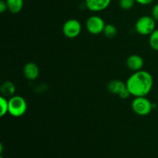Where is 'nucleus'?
I'll list each match as a JSON object with an SVG mask.
<instances>
[{
  "instance_id": "f257e3e1",
  "label": "nucleus",
  "mask_w": 158,
  "mask_h": 158,
  "mask_svg": "<svg viewBox=\"0 0 158 158\" xmlns=\"http://www.w3.org/2000/svg\"><path fill=\"white\" fill-rule=\"evenodd\" d=\"M126 84L131 96L134 97H146L152 89L154 79L149 72L141 69L130 76Z\"/></svg>"
},
{
  "instance_id": "f03ea898",
  "label": "nucleus",
  "mask_w": 158,
  "mask_h": 158,
  "mask_svg": "<svg viewBox=\"0 0 158 158\" xmlns=\"http://www.w3.org/2000/svg\"><path fill=\"white\" fill-rule=\"evenodd\" d=\"M27 110V103L21 96H12L9 99V114L12 117H20Z\"/></svg>"
},
{
  "instance_id": "7ed1b4c3",
  "label": "nucleus",
  "mask_w": 158,
  "mask_h": 158,
  "mask_svg": "<svg viewBox=\"0 0 158 158\" xmlns=\"http://www.w3.org/2000/svg\"><path fill=\"white\" fill-rule=\"evenodd\" d=\"M131 108L136 114L144 117L151 114L154 108V105L146 97H138L133 100Z\"/></svg>"
},
{
  "instance_id": "20e7f679",
  "label": "nucleus",
  "mask_w": 158,
  "mask_h": 158,
  "mask_svg": "<svg viewBox=\"0 0 158 158\" xmlns=\"http://www.w3.org/2000/svg\"><path fill=\"white\" fill-rule=\"evenodd\" d=\"M155 29L156 21L152 16L143 15L135 23V30L141 35H150Z\"/></svg>"
},
{
  "instance_id": "39448f33",
  "label": "nucleus",
  "mask_w": 158,
  "mask_h": 158,
  "mask_svg": "<svg viewBox=\"0 0 158 158\" xmlns=\"http://www.w3.org/2000/svg\"><path fill=\"white\" fill-rule=\"evenodd\" d=\"M63 33L66 38L74 39L79 36L82 31V25L79 20L70 19L66 20L63 26Z\"/></svg>"
},
{
  "instance_id": "423d86ee",
  "label": "nucleus",
  "mask_w": 158,
  "mask_h": 158,
  "mask_svg": "<svg viewBox=\"0 0 158 158\" xmlns=\"http://www.w3.org/2000/svg\"><path fill=\"white\" fill-rule=\"evenodd\" d=\"M107 89L110 94L119 96L121 99H127L131 96L126 83H123L121 80H113L110 81L107 84Z\"/></svg>"
},
{
  "instance_id": "0eeeda50",
  "label": "nucleus",
  "mask_w": 158,
  "mask_h": 158,
  "mask_svg": "<svg viewBox=\"0 0 158 158\" xmlns=\"http://www.w3.org/2000/svg\"><path fill=\"white\" fill-rule=\"evenodd\" d=\"M105 26V22L99 15H91L86 19V27L88 32L93 35H98L103 32Z\"/></svg>"
},
{
  "instance_id": "6e6552de",
  "label": "nucleus",
  "mask_w": 158,
  "mask_h": 158,
  "mask_svg": "<svg viewBox=\"0 0 158 158\" xmlns=\"http://www.w3.org/2000/svg\"><path fill=\"white\" fill-rule=\"evenodd\" d=\"M110 3L111 0H85L86 8L94 12L105 10Z\"/></svg>"
},
{
  "instance_id": "1a4fd4ad",
  "label": "nucleus",
  "mask_w": 158,
  "mask_h": 158,
  "mask_svg": "<svg viewBox=\"0 0 158 158\" xmlns=\"http://www.w3.org/2000/svg\"><path fill=\"white\" fill-rule=\"evenodd\" d=\"M126 64L128 69L134 72H137V71L141 70L144 64V61L140 56L133 54L127 59Z\"/></svg>"
},
{
  "instance_id": "9d476101",
  "label": "nucleus",
  "mask_w": 158,
  "mask_h": 158,
  "mask_svg": "<svg viewBox=\"0 0 158 158\" xmlns=\"http://www.w3.org/2000/svg\"><path fill=\"white\" fill-rule=\"evenodd\" d=\"M23 74L27 80H35L40 75L39 66L35 63H27L23 67Z\"/></svg>"
},
{
  "instance_id": "9b49d317",
  "label": "nucleus",
  "mask_w": 158,
  "mask_h": 158,
  "mask_svg": "<svg viewBox=\"0 0 158 158\" xmlns=\"http://www.w3.org/2000/svg\"><path fill=\"white\" fill-rule=\"evenodd\" d=\"M0 91L2 93V96L5 97H12L14 96L15 92V86L13 83L10 81H5L0 87Z\"/></svg>"
},
{
  "instance_id": "f8f14e48",
  "label": "nucleus",
  "mask_w": 158,
  "mask_h": 158,
  "mask_svg": "<svg viewBox=\"0 0 158 158\" xmlns=\"http://www.w3.org/2000/svg\"><path fill=\"white\" fill-rule=\"evenodd\" d=\"M8 10L11 13H19L23 7V0H6Z\"/></svg>"
},
{
  "instance_id": "ddd939ff",
  "label": "nucleus",
  "mask_w": 158,
  "mask_h": 158,
  "mask_svg": "<svg viewBox=\"0 0 158 158\" xmlns=\"http://www.w3.org/2000/svg\"><path fill=\"white\" fill-rule=\"evenodd\" d=\"M103 33L106 37L109 39L114 38L117 34V29L114 25L113 24H106Z\"/></svg>"
},
{
  "instance_id": "4468645a",
  "label": "nucleus",
  "mask_w": 158,
  "mask_h": 158,
  "mask_svg": "<svg viewBox=\"0 0 158 158\" xmlns=\"http://www.w3.org/2000/svg\"><path fill=\"white\" fill-rule=\"evenodd\" d=\"M149 44L151 49L158 51V29H156L149 35Z\"/></svg>"
},
{
  "instance_id": "2eb2a0df",
  "label": "nucleus",
  "mask_w": 158,
  "mask_h": 158,
  "mask_svg": "<svg viewBox=\"0 0 158 158\" xmlns=\"http://www.w3.org/2000/svg\"><path fill=\"white\" fill-rule=\"evenodd\" d=\"M0 106H1L0 116L2 117L9 114V100L3 96L0 97Z\"/></svg>"
},
{
  "instance_id": "dca6fc26",
  "label": "nucleus",
  "mask_w": 158,
  "mask_h": 158,
  "mask_svg": "<svg viewBox=\"0 0 158 158\" xmlns=\"http://www.w3.org/2000/svg\"><path fill=\"white\" fill-rule=\"evenodd\" d=\"M136 2V0H120L119 5L123 10H129L132 9Z\"/></svg>"
},
{
  "instance_id": "f3484780",
  "label": "nucleus",
  "mask_w": 158,
  "mask_h": 158,
  "mask_svg": "<svg viewBox=\"0 0 158 158\" xmlns=\"http://www.w3.org/2000/svg\"><path fill=\"white\" fill-rule=\"evenodd\" d=\"M151 16L155 19V21H158V3L154 5L151 12Z\"/></svg>"
},
{
  "instance_id": "a211bd4d",
  "label": "nucleus",
  "mask_w": 158,
  "mask_h": 158,
  "mask_svg": "<svg viewBox=\"0 0 158 158\" xmlns=\"http://www.w3.org/2000/svg\"><path fill=\"white\" fill-rule=\"evenodd\" d=\"M6 10H8L7 2H6V0H1V1H0V12H1V13H3V12H6Z\"/></svg>"
},
{
  "instance_id": "6ab92c4d",
  "label": "nucleus",
  "mask_w": 158,
  "mask_h": 158,
  "mask_svg": "<svg viewBox=\"0 0 158 158\" xmlns=\"http://www.w3.org/2000/svg\"><path fill=\"white\" fill-rule=\"evenodd\" d=\"M154 0H136V2L138 4L143 5V6H146V5H149L153 2Z\"/></svg>"
},
{
  "instance_id": "aec40b11",
  "label": "nucleus",
  "mask_w": 158,
  "mask_h": 158,
  "mask_svg": "<svg viewBox=\"0 0 158 158\" xmlns=\"http://www.w3.org/2000/svg\"><path fill=\"white\" fill-rule=\"evenodd\" d=\"M0 158H4L3 157H0Z\"/></svg>"
},
{
  "instance_id": "412c9836",
  "label": "nucleus",
  "mask_w": 158,
  "mask_h": 158,
  "mask_svg": "<svg viewBox=\"0 0 158 158\" xmlns=\"http://www.w3.org/2000/svg\"><path fill=\"white\" fill-rule=\"evenodd\" d=\"M157 99H158V93H157Z\"/></svg>"
},
{
  "instance_id": "4be33fe9",
  "label": "nucleus",
  "mask_w": 158,
  "mask_h": 158,
  "mask_svg": "<svg viewBox=\"0 0 158 158\" xmlns=\"http://www.w3.org/2000/svg\"></svg>"
}]
</instances>
